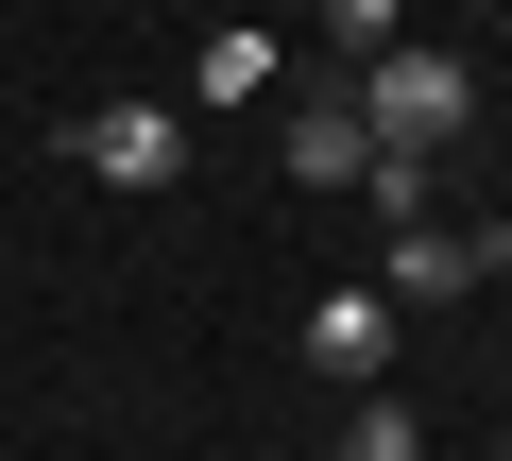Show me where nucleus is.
I'll use <instances>...</instances> for the list:
<instances>
[{"label":"nucleus","instance_id":"nucleus-1","mask_svg":"<svg viewBox=\"0 0 512 461\" xmlns=\"http://www.w3.org/2000/svg\"><path fill=\"white\" fill-rule=\"evenodd\" d=\"M461 120H478V69H461V52L393 35V52L359 69V137H376V154H427V137H461Z\"/></svg>","mask_w":512,"mask_h":461},{"label":"nucleus","instance_id":"nucleus-2","mask_svg":"<svg viewBox=\"0 0 512 461\" xmlns=\"http://www.w3.org/2000/svg\"><path fill=\"white\" fill-rule=\"evenodd\" d=\"M478 274H512L495 222H393V257H376V308H461Z\"/></svg>","mask_w":512,"mask_h":461},{"label":"nucleus","instance_id":"nucleus-3","mask_svg":"<svg viewBox=\"0 0 512 461\" xmlns=\"http://www.w3.org/2000/svg\"><path fill=\"white\" fill-rule=\"evenodd\" d=\"M69 171H103V188H188V120H171V103H86V120H69Z\"/></svg>","mask_w":512,"mask_h":461},{"label":"nucleus","instance_id":"nucleus-4","mask_svg":"<svg viewBox=\"0 0 512 461\" xmlns=\"http://www.w3.org/2000/svg\"><path fill=\"white\" fill-rule=\"evenodd\" d=\"M274 154H291V188H359V171H376V137H359V86H308V103L274 120Z\"/></svg>","mask_w":512,"mask_h":461},{"label":"nucleus","instance_id":"nucleus-5","mask_svg":"<svg viewBox=\"0 0 512 461\" xmlns=\"http://www.w3.org/2000/svg\"><path fill=\"white\" fill-rule=\"evenodd\" d=\"M308 376L393 393V308H376V291H308Z\"/></svg>","mask_w":512,"mask_h":461},{"label":"nucleus","instance_id":"nucleus-6","mask_svg":"<svg viewBox=\"0 0 512 461\" xmlns=\"http://www.w3.org/2000/svg\"><path fill=\"white\" fill-rule=\"evenodd\" d=\"M308 18H325V52H342V69H376V52L410 35V0H308Z\"/></svg>","mask_w":512,"mask_h":461},{"label":"nucleus","instance_id":"nucleus-7","mask_svg":"<svg viewBox=\"0 0 512 461\" xmlns=\"http://www.w3.org/2000/svg\"><path fill=\"white\" fill-rule=\"evenodd\" d=\"M256 86H274V35L222 18V35H205V103H256Z\"/></svg>","mask_w":512,"mask_h":461},{"label":"nucleus","instance_id":"nucleus-8","mask_svg":"<svg viewBox=\"0 0 512 461\" xmlns=\"http://www.w3.org/2000/svg\"><path fill=\"white\" fill-rule=\"evenodd\" d=\"M359 205H376V222H444V171H427V154H376Z\"/></svg>","mask_w":512,"mask_h":461},{"label":"nucleus","instance_id":"nucleus-9","mask_svg":"<svg viewBox=\"0 0 512 461\" xmlns=\"http://www.w3.org/2000/svg\"><path fill=\"white\" fill-rule=\"evenodd\" d=\"M325 461H427V427H410V410H393V393H359V410H342V444H325Z\"/></svg>","mask_w":512,"mask_h":461}]
</instances>
